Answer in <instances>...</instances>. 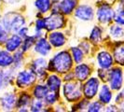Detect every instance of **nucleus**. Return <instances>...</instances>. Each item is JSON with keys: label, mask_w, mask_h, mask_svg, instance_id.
Returning <instances> with one entry per match:
<instances>
[{"label": "nucleus", "mask_w": 124, "mask_h": 112, "mask_svg": "<svg viewBox=\"0 0 124 112\" xmlns=\"http://www.w3.org/2000/svg\"><path fill=\"white\" fill-rule=\"evenodd\" d=\"M72 67V59L67 51H60L50 61V69L59 73L67 72Z\"/></svg>", "instance_id": "1"}, {"label": "nucleus", "mask_w": 124, "mask_h": 112, "mask_svg": "<svg viewBox=\"0 0 124 112\" xmlns=\"http://www.w3.org/2000/svg\"><path fill=\"white\" fill-rule=\"evenodd\" d=\"M3 24L7 32H18L21 28L23 27L25 21L23 17L18 13L9 12L5 15Z\"/></svg>", "instance_id": "2"}, {"label": "nucleus", "mask_w": 124, "mask_h": 112, "mask_svg": "<svg viewBox=\"0 0 124 112\" xmlns=\"http://www.w3.org/2000/svg\"><path fill=\"white\" fill-rule=\"evenodd\" d=\"M82 87L79 82L76 81H69L63 87V93L65 98L70 102H75L80 99L82 95Z\"/></svg>", "instance_id": "3"}, {"label": "nucleus", "mask_w": 124, "mask_h": 112, "mask_svg": "<svg viewBox=\"0 0 124 112\" xmlns=\"http://www.w3.org/2000/svg\"><path fill=\"white\" fill-rule=\"evenodd\" d=\"M108 81H109L110 89L114 90V91H118L121 88L122 82H123L121 69L118 67H115L112 69L108 73Z\"/></svg>", "instance_id": "4"}, {"label": "nucleus", "mask_w": 124, "mask_h": 112, "mask_svg": "<svg viewBox=\"0 0 124 112\" xmlns=\"http://www.w3.org/2000/svg\"><path fill=\"white\" fill-rule=\"evenodd\" d=\"M37 79V75L32 70L21 71L17 76V85L19 87H29Z\"/></svg>", "instance_id": "5"}, {"label": "nucleus", "mask_w": 124, "mask_h": 112, "mask_svg": "<svg viewBox=\"0 0 124 112\" xmlns=\"http://www.w3.org/2000/svg\"><path fill=\"white\" fill-rule=\"evenodd\" d=\"M97 19L102 24H108L114 19L115 11L111 7L107 4H103L97 9Z\"/></svg>", "instance_id": "6"}, {"label": "nucleus", "mask_w": 124, "mask_h": 112, "mask_svg": "<svg viewBox=\"0 0 124 112\" xmlns=\"http://www.w3.org/2000/svg\"><path fill=\"white\" fill-rule=\"evenodd\" d=\"M45 19H46V28L50 31L62 28L64 24L63 17L59 13V11H53L50 16Z\"/></svg>", "instance_id": "7"}, {"label": "nucleus", "mask_w": 124, "mask_h": 112, "mask_svg": "<svg viewBox=\"0 0 124 112\" xmlns=\"http://www.w3.org/2000/svg\"><path fill=\"white\" fill-rule=\"evenodd\" d=\"M99 90V80L96 78H91L84 85V94L87 98H93Z\"/></svg>", "instance_id": "8"}, {"label": "nucleus", "mask_w": 124, "mask_h": 112, "mask_svg": "<svg viewBox=\"0 0 124 112\" xmlns=\"http://www.w3.org/2000/svg\"><path fill=\"white\" fill-rule=\"evenodd\" d=\"M93 9L91 6L88 5H81L79 6L75 12V16L81 21H91L93 18Z\"/></svg>", "instance_id": "9"}, {"label": "nucleus", "mask_w": 124, "mask_h": 112, "mask_svg": "<svg viewBox=\"0 0 124 112\" xmlns=\"http://www.w3.org/2000/svg\"><path fill=\"white\" fill-rule=\"evenodd\" d=\"M97 62L102 69H108L113 65V56L106 50H103L97 55Z\"/></svg>", "instance_id": "10"}, {"label": "nucleus", "mask_w": 124, "mask_h": 112, "mask_svg": "<svg viewBox=\"0 0 124 112\" xmlns=\"http://www.w3.org/2000/svg\"><path fill=\"white\" fill-rule=\"evenodd\" d=\"M0 103L5 110H11L16 104V96L11 93H7L0 98Z\"/></svg>", "instance_id": "11"}, {"label": "nucleus", "mask_w": 124, "mask_h": 112, "mask_svg": "<svg viewBox=\"0 0 124 112\" xmlns=\"http://www.w3.org/2000/svg\"><path fill=\"white\" fill-rule=\"evenodd\" d=\"M35 50L37 53H39L40 55L46 56L48 55L51 50V46L50 44L44 38H40L39 40H37V42L36 43L35 46Z\"/></svg>", "instance_id": "12"}, {"label": "nucleus", "mask_w": 124, "mask_h": 112, "mask_svg": "<svg viewBox=\"0 0 124 112\" xmlns=\"http://www.w3.org/2000/svg\"><path fill=\"white\" fill-rule=\"evenodd\" d=\"M90 73H91L90 67H89V65L85 64H78L75 68V76H76V78L79 81L85 80L88 77H89Z\"/></svg>", "instance_id": "13"}, {"label": "nucleus", "mask_w": 124, "mask_h": 112, "mask_svg": "<svg viewBox=\"0 0 124 112\" xmlns=\"http://www.w3.org/2000/svg\"><path fill=\"white\" fill-rule=\"evenodd\" d=\"M22 45V37L19 35H12L6 41V50L8 51H14Z\"/></svg>", "instance_id": "14"}, {"label": "nucleus", "mask_w": 124, "mask_h": 112, "mask_svg": "<svg viewBox=\"0 0 124 112\" xmlns=\"http://www.w3.org/2000/svg\"><path fill=\"white\" fill-rule=\"evenodd\" d=\"M78 0H62L61 3H59V10L62 11L63 14H70L73 11L77 6Z\"/></svg>", "instance_id": "15"}, {"label": "nucleus", "mask_w": 124, "mask_h": 112, "mask_svg": "<svg viewBox=\"0 0 124 112\" xmlns=\"http://www.w3.org/2000/svg\"><path fill=\"white\" fill-rule=\"evenodd\" d=\"M49 39H50V43L56 48L62 47L65 43V37L63 36L62 33H60V32L51 33L49 37Z\"/></svg>", "instance_id": "16"}, {"label": "nucleus", "mask_w": 124, "mask_h": 112, "mask_svg": "<svg viewBox=\"0 0 124 112\" xmlns=\"http://www.w3.org/2000/svg\"><path fill=\"white\" fill-rule=\"evenodd\" d=\"M113 55L117 64L124 65V42H119L114 48Z\"/></svg>", "instance_id": "17"}, {"label": "nucleus", "mask_w": 124, "mask_h": 112, "mask_svg": "<svg viewBox=\"0 0 124 112\" xmlns=\"http://www.w3.org/2000/svg\"><path fill=\"white\" fill-rule=\"evenodd\" d=\"M47 67V62L43 58H38L33 64V69L34 72L38 77H43L45 76V69Z\"/></svg>", "instance_id": "18"}, {"label": "nucleus", "mask_w": 124, "mask_h": 112, "mask_svg": "<svg viewBox=\"0 0 124 112\" xmlns=\"http://www.w3.org/2000/svg\"><path fill=\"white\" fill-rule=\"evenodd\" d=\"M112 92L107 85L102 86L99 93V100L102 104H109L112 100Z\"/></svg>", "instance_id": "19"}, {"label": "nucleus", "mask_w": 124, "mask_h": 112, "mask_svg": "<svg viewBox=\"0 0 124 112\" xmlns=\"http://www.w3.org/2000/svg\"><path fill=\"white\" fill-rule=\"evenodd\" d=\"M13 64V56L8 50H0V67H8Z\"/></svg>", "instance_id": "20"}, {"label": "nucleus", "mask_w": 124, "mask_h": 112, "mask_svg": "<svg viewBox=\"0 0 124 112\" xmlns=\"http://www.w3.org/2000/svg\"><path fill=\"white\" fill-rule=\"evenodd\" d=\"M48 88L52 92H58L61 87V80L58 76L56 75H51L49 77L48 81H47Z\"/></svg>", "instance_id": "21"}, {"label": "nucleus", "mask_w": 124, "mask_h": 112, "mask_svg": "<svg viewBox=\"0 0 124 112\" xmlns=\"http://www.w3.org/2000/svg\"><path fill=\"white\" fill-rule=\"evenodd\" d=\"M35 6L40 12L45 13L50 10L51 3H50V0H36Z\"/></svg>", "instance_id": "22"}, {"label": "nucleus", "mask_w": 124, "mask_h": 112, "mask_svg": "<svg viewBox=\"0 0 124 112\" xmlns=\"http://www.w3.org/2000/svg\"><path fill=\"white\" fill-rule=\"evenodd\" d=\"M110 36L113 38H116V39H119V38L123 37L124 36L123 28L119 24L112 25L111 27H110Z\"/></svg>", "instance_id": "23"}, {"label": "nucleus", "mask_w": 124, "mask_h": 112, "mask_svg": "<svg viewBox=\"0 0 124 112\" xmlns=\"http://www.w3.org/2000/svg\"><path fill=\"white\" fill-rule=\"evenodd\" d=\"M48 93H49V88L45 85H37L34 89V95L39 99L44 98Z\"/></svg>", "instance_id": "24"}, {"label": "nucleus", "mask_w": 124, "mask_h": 112, "mask_svg": "<svg viewBox=\"0 0 124 112\" xmlns=\"http://www.w3.org/2000/svg\"><path fill=\"white\" fill-rule=\"evenodd\" d=\"M10 80H11V74L9 70L7 72L0 71V90L5 87V85H8Z\"/></svg>", "instance_id": "25"}, {"label": "nucleus", "mask_w": 124, "mask_h": 112, "mask_svg": "<svg viewBox=\"0 0 124 112\" xmlns=\"http://www.w3.org/2000/svg\"><path fill=\"white\" fill-rule=\"evenodd\" d=\"M115 22L119 25H124V6L118 7L114 15Z\"/></svg>", "instance_id": "26"}, {"label": "nucleus", "mask_w": 124, "mask_h": 112, "mask_svg": "<svg viewBox=\"0 0 124 112\" xmlns=\"http://www.w3.org/2000/svg\"><path fill=\"white\" fill-rule=\"evenodd\" d=\"M102 39V30L99 27H94L91 34V40L94 43H99Z\"/></svg>", "instance_id": "27"}, {"label": "nucleus", "mask_w": 124, "mask_h": 112, "mask_svg": "<svg viewBox=\"0 0 124 112\" xmlns=\"http://www.w3.org/2000/svg\"><path fill=\"white\" fill-rule=\"evenodd\" d=\"M72 55H73V59L77 64H79L83 59V53L82 50L77 47L72 48Z\"/></svg>", "instance_id": "28"}, {"label": "nucleus", "mask_w": 124, "mask_h": 112, "mask_svg": "<svg viewBox=\"0 0 124 112\" xmlns=\"http://www.w3.org/2000/svg\"><path fill=\"white\" fill-rule=\"evenodd\" d=\"M29 103H30V96L27 93H23L21 95L18 101V106L20 108H24L25 106L29 105Z\"/></svg>", "instance_id": "29"}, {"label": "nucleus", "mask_w": 124, "mask_h": 112, "mask_svg": "<svg viewBox=\"0 0 124 112\" xmlns=\"http://www.w3.org/2000/svg\"><path fill=\"white\" fill-rule=\"evenodd\" d=\"M44 104L43 102L39 98L34 100L31 104V110L32 111H41L43 109Z\"/></svg>", "instance_id": "30"}, {"label": "nucleus", "mask_w": 124, "mask_h": 112, "mask_svg": "<svg viewBox=\"0 0 124 112\" xmlns=\"http://www.w3.org/2000/svg\"><path fill=\"white\" fill-rule=\"evenodd\" d=\"M58 98V95H57V92H49L47 93V95L45 96V101L47 104H54Z\"/></svg>", "instance_id": "31"}, {"label": "nucleus", "mask_w": 124, "mask_h": 112, "mask_svg": "<svg viewBox=\"0 0 124 112\" xmlns=\"http://www.w3.org/2000/svg\"><path fill=\"white\" fill-rule=\"evenodd\" d=\"M103 108V106L100 102H93L88 106V111L91 112H98L101 111Z\"/></svg>", "instance_id": "32"}, {"label": "nucleus", "mask_w": 124, "mask_h": 112, "mask_svg": "<svg viewBox=\"0 0 124 112\" xmlns=\"http://www.w3.org/2000/svg\"><path fill=\"white\" fill-rule=\"evenodd\" d=\"M13 64L15 68H18L22 64V51H17L13 56Z\"/></svg>", "instance_id": "33"}, {"label": "nucleus", "mask_w": 124, "mask_h": 112, "mask_svg": "<svg viewBox=\"0 0 124 112\" xmlns=\"http://www.w3.org/2000/svg\"><path fill=\"white\" fill-rule=\"evenodd\" d=\"M35 43V37H26L25 40L23 41V50H26L30 49L32 45Z\"/></svg>", "instance_id": "34"}, {"label": "nucleus", "mask_w": 124, "mask_h": 112, "mask_svg": "<svg viewBox=\"0 0 124 112\" xmlns=\"http://www.w3.org/2000/svg\"><path fill=\"white\" fill-rule=\"evenodd\" d=\"M44 28H46V19H38L36 22V29L37 31H41Z\"/></svg>", "instance_id": "35"}, {"label": "nucleus", "mask_w": 124, "mask_h": 112, "mask_svg": "<svg viewBox=\"0 0 124 112\" xmlns=\"http://www.w3.org/2000/svg\"><path fill=\"white\" fill-rule=\"evenodd\" d=\"M116 101H117V103H119L120 108H123L124 109V89L117 95Z\"/></svg>", "instance_id": "36"}, {"label": "nucleus", "mask_w": 124, "mask_h": 112, "mask_svg": "<svg viewBox=\"0 0 124 112\" xmlns=\"http://www.w3.org/2000/svg\"><path fill=\"white\" fill-rule=\"evenodd\" d=\"M18 33H19V36H20L21 37H28V29H27L26 27H23V28H21V29L18 31Z\"/></svg>", "instance_id": "37"}, {"label": "nucleus", "mask_w": 124, "mask_h": 112, "mask_svg": "<svg viewBox=\"0 0 124 112\" xmlns=\"http://www.w3.org/2000/svg\"><path fill=\"white\" fill-rule=\"evenodd\" d=\"M115 108H116V106H108V107L106 108V111H116V110H118V109H115Z\"/></svg>", "instance_id": "38"}]
</instances>
